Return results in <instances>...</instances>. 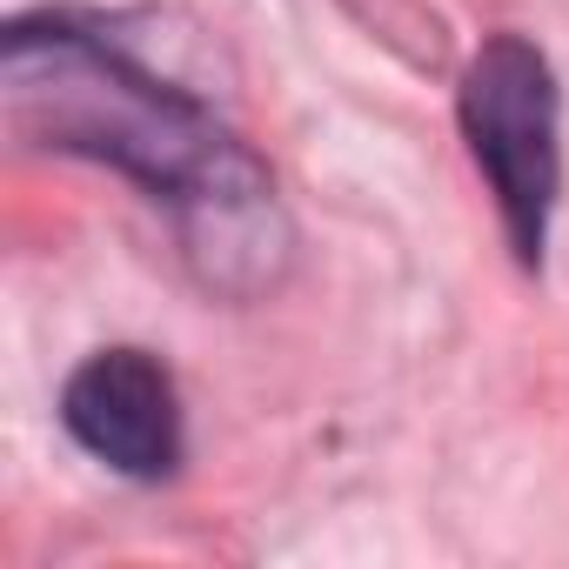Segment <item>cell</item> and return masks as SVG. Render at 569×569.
I'll use <instances>...</instances> for the list:
<instances>
[{
    "mask_svg": "<svg viewBox=\"0 0 569 569\" xmlns=\"http://www.w3.org/2000/svg\"><path fill=\"white\" fill-rule=\"evenodd\" d=\"M462 134L496 188L509 248L522 268L542 261L562 154H556V74L522 34H496L462 68Z\"/></svg>",
    "mask_w": 569,
    "mask_h": 569,
    "instance_id": "obj_2",
    "label": "cell"
},
{
    "mask_svg": "<svg viewBox=\"0 0 569 569\" xmlns=\"http://www.w3.org/2000/svg\"><path fill=\"white\" fill-rule=\"evenodd\" d=\"M61 422H68V436L94 462H108V469H121L134 482H161L181 462L174 382L141 349H101V356H88L68 376V389H61Z\"/></svg>",
    "mask_w": 569,
    "mask_h": 569,
    "instance_id": "obj_3",
    "label": "cell"
},
{
    "mask_svg": "<svg viewBox=\"0 0 569 569\" xmlns=\"http://www.w3.org/2000/svg\"><path fill=\"white\" fill-rule=\"evenodd\" d=\"M0 94L14 134L134 174L181 208H241L268 194L261 161L214 121L208 101L161 81L108 28L81 14H34L0 41Z\"/></svg>",
    "mask_w": 569,
    "mask_h": 569,
    "instance_id": "obj_1",
    "label": "cell"
}]
</instances>
